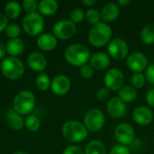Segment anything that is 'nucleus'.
Here are the masks:
<instances>
[{"label": "nucleus", "instance_id": "nucleus-1", "mask_svg": "<svg viewBox=\"0 0 154 154\" xmlns=\"http://www.w3.org/2000/svg\"><path fill=\"white\" fill-rule=\"evenodd\" d=\"M64 57L70 65L81 67L88 63L90 59V53L85 45L81 43H75L66 48Z\"/></svg>", "mask_w": 154, "mask_h": 154}, {"label": "nucleus", "instance_id": "nucleus-2", "mask_svg": "<svg viewBox=\"0 0 154 154\" xmlns=\"http://www.w3.org/2000/svg\"><path fill=\"white\" fill-rule=\"evenodd\" d=\"M62 135L70 143H79L85 140L88 134L86 126L77 120H69L62 125Z\"/></svg>", "mask_w": 154, "mask_h": 154}, {"label": "nucleus", "instance_id": "nucleus-3", "mask_svg": "<svg viewBox=\"0 0 154 154\" xmlns=\"http://www.w3.org/2000/svg\"><path fill=\"white\" fill-rule=\"evenodd\" d=\"M113 31L106 23H98L92 26L88 32V41L95 47H102L109 43Z\"/></svg>", "mask_w": 154, "mask_h": 154}, {"label": "nucleus", "instance_id": "nucleus-4", "mask_svg": "<svg viewBox=\"0 0 154 154\" xmlns=\"http://www.w3.org/2000/svg\"><path fill=\"white\" fill-rule=\"evenodd\" d=\"M1 71L3 75L11 80L21 79L24 73L23 63L16 57H6L1 63Z\"/></svg>", "mask_w": 154, "mask_h": 154}, {"label": "nucleus", "instance_id": "nucleus-5", "mask_svg": "<svg viewBox=\"0 0 154 154\" xmlns=\"http://www.w3.org/2000/svg\"><path fill=\"white\" fill-rule=\"evenodd\" d=\"M35 106V97L29 90L20 91L14 98L13 109L19 115L30 114Z\"/></svg>", "mask_w": 154, "mask_h": 154}, {"label": "nucleus", "instance_id": "nucleus-6", "mask_svg": "<svg viewBox=\"0 0 154 154\" xmlns=\"http://www.w3.org/2000/svg\"><path fill=\"white\" fill-rule=\"evenodd\" d=\"M44 28V19L38 13L27 14L23 19V29L30 36L40 35Z\"/></svg>", "mask_w": 154, "mask_h": 154}, {"label": "nucleus", "instance_id": "nucleus-7", "mask_svg": "<svg viewBox=\"0 0 154 154\" xmlns=\"http://www.w3.org/2000/svg\"><path fill=\"white\" fill-rule=\"evenodd\" d=\"M104 113L98 108H92L88 110L84 116V125L90 132H97L101 130L105 125Z\"/></svg>", "mask_w": 154, "mask_h": 154}, {"label": "nucleus", "instance_id": "nucleus-8", "mask_svg": "<svg viewBox=\"0 0 154 154\" xmlns=\"http://www.w3.org/2000/svg\"><path fill=\"white\" fill-rule=\"evenodd\" d=\"M105 86L111 91L120 90L124 87L125 75L123 71L116 68H112L106 72L104 77Z\"/></svg>", "mask_w": 154, "mask_h": 154}, {"label": "nucleus", "instance_id": "nucleus-9", "mask_svg": "<svg viewBox=\"0 0 154 154\" xmlns=\"http://www.w3.org/2000/svg\"><path fill=\"white\" fill-rule=\"evenodd\" d=\"M115 136L118 143L122 145H129L134 142V128L128 123H120L115 128Z\"/></svg>", "mask_w": 154, "mask_h": 154}, {"label": "nucleus", "instance_id": "nucleus-10", "mask_svg": "<svg viewBox=\"0 0 154 154\" xmlns=\"http://www.w3.org/2000/svg\"><path fill=\"white\" fill-rule=\"evenodd\" d=\"M76 24L68 19L57 22L53 26V35L60 40H69L76 33Z\"/></svg>", "mask_w": 154, "mask_h": 154}, {"label": "nucleus", "instance_id": "nucleus-11", "mask_svg": "<svg viewBox=\"0 0 154 154\" xmlns=\"http://www.w3.org/2000/svg\"><path fill=\"white\" fill-rule=\"evenodd\" d=\"M107 51L109 55L113 59L122 60L127 57L129 47L125 40H123L120 37H116L113 40H111L108 43Z\"/></svg>", "mask_w": 154, "mask_h": 154}, {"label": "nucleus", "instance_id": "nucleus-12", "mask_svg": "<svg viewBox=\"0 0 154 154\" xmlns=\"http://www.w3.org/2000/svg\"><path fill=\"white\" fill-rule=\"evenodd\" d=\"M126 64L127 67L134 73H142L147 69L148 60L143 53L134 51L127 56Z\"/></svg>", "mask_w": 154, "mask_h": 154}, {"label": "nucleus", "instance_id": "nucleus-13", "mask_svg": "<svg viewBox=\"0 0 154 154\" xmlns=\"http://www.w3.org/2000/svg\"><path fill=\"white\" fill-rule=\"evenodd\" d=\"M133 119L140 125H148L153 120V112L147 106H137L133 111Z\"/></svg>", "mask_w": 154, "mask_h": 154}, {"label": "nucleus", "instance_id": "nucleus-14", "mask_svg": "<svg viewBox=\"0 0 154 154\" xmlns=\"http://www.w3.org/2000/svg\"><path fill=\"white\" fill-rule=\"evenodd\" d=\"M70 80L65 75H58L54 77L51 81V88L52 92L57 96H64L70 89Z\"/></svg>", "mask_w": 154, "mask_h": 154}, {"label": "nucleus", "instance_id": "nucleus-15", "mask_svg": "<svg viewBox=\"0 0 154 154\" xmlns=\"http://www.w3.org/2000/svg\"><path fill=\"white\" fill-rule=\"evenodd\" d=\"M106 109L108 114L115 118L123 117L127 111L126 105L124 101H122L119 97L111 98L106 105Z\"/></svg>", "mask_w": 154, "mask_h": 154}, {"label": "nucleus", "instance_id": "nucleus-16", "mask_svg": "<svg viewBox=\"0 0 154 154\" xmlns=\"http://www.w3.org/2000/svg\"><path fill=\"white\" fill-rule=\"evenodd\" d=\"M27 64L28 66L34 71L42 72L47 67V60L40 52H32L27 59Z\"/></svg>", "mask_w": 154, "mask_h": 154}, {"label": "nucleus", "instance_id": "nucleus-17", "mask_svg": "<svg viewBox=\"0 0 154 154\" xmlns=\"http://www.w3.org/2000/svg\"><path fill=\"white\" fill-rule=\"evenodd\" d=\"M57 38L51 33H42L37 38V46L44 51H51L54 50L57 47Z\"/></svg>", "mask_w": 154, "mask_h": 154}, {"label": "nucleus", "instance_id": "nucleus-18", "mask_svg": "<svg viewBox=\"0 0 154 154\" xmlns=\"http://www.w3.org/2000/svg\"><path fill=\"white\" fill-rule=\"evenodd\" d=\"M89 65L97 70H104L110 65V58L104 52H96L89 59Z\"/></svg>", "mask_w": 154, "mask_h": 154}, {"label": "nucleus", "instance_id": "nucleus-19", "mask_svg": "<svg viewBox=\"0 0 154 154\" xmlns=\"http://www.w3.org/2000/svg\"><path fill=\"white\" fill-rule=\"evenodd\" d=\"M120 14V9L118 5L115 3H108L102 8L100 12V16L103 21L106 23H110L115 21Z\"/></svg>", "mask_w": 154, "mask_h": 154}, {"label": "nucleus", "instance_id": "nucleus-20", "mask_svg": "<svg viewBox=\"0 0 154 154\" xmlns=\"http://www.w3.org/2000/svg\"><path fill=\"white\" fill-rule=\"evenodd\" d=\"M6 52L11 57H17L21 55L24 51V43L23 42L19 39H10L6 43Z\"/></svg>", "mask_w": 154, "mask_h": 154}, {"label": "nucleus", "instance_id": "nucleus-21", "mask_svg": "<svg viewBox=\"0 0 154 154\" xmlns=\"http://www.w3.org/2000/svg\"><path fill=\"white\" fill-rule=\"evenodd\" d=\"M59 5L55 0H42L38 5V10L40 14L49 16L54 14L58 10Z\"/></svg>", "mask_w": 154, "mask_h": 154}, {"label": "nucleus", "instance_id": "nucleus-22", "mask_svg": "<svg viewBox=\"0 0 154 154\" xmlns=\"http://www.w3.org/2000/svg\"><path fill=\"white\" fill-rule=\"evenodd\" d=\"M6 118L10 127L14 131H20L24 125V121L23 117L21 116V115L17 114L14 109L7 111Z\"/></svg>", "mask_w": 154, "mask_h": 154}, {"label": "nucleus", "instance_id": "nucleus-23", "mask_svg": "<svg viewBox=\"0 0 154 154\" xmlns=\"http://www.w3.org/2000/svg\"><path fill=\"white\" fill-rule=\"evenodd\" d=\"M118 97L126 103H131L134 101L137 97V91L133 86H124L118 93Z\"/></svg>", "mask_w": 154, "mask_h": 154}, {"label": "nucleus", "instance_id": "nucleus-24", "mask_svg": "<svg viewBox=\"0 0 154 154\" xmlns=\"http://www.w3.org/2000/svg\"><path fill=\"white\" fill-rule=\"evenodd\" d=\"M84 152L85 154H106V148L101 141L92 140L87 144Z\"/></svg>", "mask_w": 154, "mask_h": 154}, {"label": "nucleus", "instance_id": "nucleus-25", "mask_svg": "<svg viewBox=\"0 0 154 154\" xmlns=\"http://www.w3.org/2000/svg\"><path fill=\"white\" fill-rule=\"evenodd\" d=\"M22 11V7L20 4L16 1H11L8 2L5 6V14L7 18L10 19H15L17 18Z\"/></svg>", "mask_w": 154, "mask_h": 154}, {"label": "nucleus", "instance_id": "nucleus-26", "mask_svg": "<svg viewBox=\"0 0 154 154\" xmlns=\"http://www.w3.org/2000/svg\"><path fill=\"white\" fill-rule=\"evenodd\" d=\"M141 40L146 45L154 43V23L146 24L141 31Z\"/></svg>", "mask_w": 154, "mask_h": 154}, {"label": "nucleus", "instance_id": "nucleus-27", "mask_svg": "<svg viewBox=\"0 0 154 154\" xmlns=\"http://www.w3.org/2000/svg\"><path fill=\"white\" fill-rule=\"evenodd\" d=\"M24 125L28 131L36 132L39 130V128L41 126V121L36 116L30 115L26 117V119L24 121Z\"/></svg>", "mask_w": 154, "mask_h": 154}, {"label": "nucleus", "instance_id": "nucleus-28", "mask_svg": "<svg viewBox=\"0 0 154 154\" xmlns=\"http://www.w3.org/2000/svg\"><path fill=\"white\" fill-rule=\"evenodd\" d=\"M51 81L48 75L44 73H41L37 76L36 80H35V85L39 90H42V91L47 90L51 87Z\"/></svg>", "mask_w": 154, "mask_h": 154}, {"label": "nucleus", "instance_id": "nucleus-29", "mask_svg": "<svg viewBox=\"0 0 154 154\" xmlns=\"http://www.w3.org/2000/svg\"><path fill=\"white\" fill-rule=\"evenodd\" d=\"M85 17H86V20L88 21V23L92 25L98 23L99 20L101 18L100 13L97 9H94V8H89L85 14Z\"/></svg>", "mask_w": 154, "mask_h": 154}, {"label": "nucleus", "instance_id": "nucleus-30", "mask_svg": "<svg viewBox=\"0 0 154 154\" xmlns=\"http://www.w3.org/2000/svg\"><path fill=\"white\" fill-rule=\"evenodd\" d=\"M145 81L146 78L143 73H134L131 78V83L135 89L143 88L145 84Z\"/></svg>", "mask_w": 154, "mask_h": 154}, {"label": "nucleus", "instance_id": "nucleus-31", "mask_svg": "<svg viewBox=\"0 0 154 154\" xmlns=\"http://www.w3.org/2000/svg\"><path fill=\"white\" fill-rule=\"evenodd\" d=\"M5 33L10 39H16L21 33V28L16 23H9L5 29Z\"/></svg>", "mask_w": 154, "mask_h": 154}, {"label": "nucleus", "instance_id": "nucleus-32", "mask_svg": "<svg viewBox=\"0 0 154 154\" xmlns=\"http://www.w3.org/2000/svg\"><path fill=\"white\" fill-rule=\"evenodd\" d=\"M69 16H70V21L76 24V23H81L83 21V19L85 18V13L81 8L78 7V8H74L70 12Z\"/></svg>", "mask_w": 154, "mask_h": 154}, {"label": "nucleus", "instance_id": "nucleus-33", "mask_svg": "<svg viewBox=\"0 0 154 154\" xmlns=\"http://www.w3.org/2000/svg\"><path fill=\"white\" fill-rule=\"evenodd\" d=\"M38 5L36 0H24L23 2V7L27 14H32L36 13V9H38Z\"/></svg>", "mask_w": 154, "mask_h": 154}, {"label": "nucleus", "instance_id": "nucleus-34", "mask_svg": "<svg viewBox=\"0 0 154 154\" xmlns=\"http://www.w3.org/2000/svg\"><path fill=\"white\" fill-rule=\"evenodd\" d=\"M79 73H80V76L82 78H84L86 79H89L94 75V69L90 65L86 64V65H83V66L80 67Z\"/></svg>", "mask_w": 154, "mask_h": 154}, {"label": "nucleus", "instance_id": "nucleus-35", "mask_svg": "<svg viewBox=\"0 0 154 154\" xmlns=\"http://www.w3.org/2000/svg\"><path fill=\"white\" fill-rule=\"evenodd\" d=\"M109 154H131V151L125 145L117 144L112 147V149L109 152Z\"/></svg>", "mask_w": 154, "mask_h": 154}, {"label": "nucleus", "instance_id": "nucleus-36", "mask_svg": "<svg viewBox=\"0 0 154 154\" xmlns=\"http://www.w3.org/2000/svg\"><path fill=\"white\" fill-rule=\"evenodd\" d=\"M63 154H85V152L80 147L76 145H70L65 148Z\"/></svg>", "mask_w": 154, "mask_h": 154}, {"label": "nucleus", "instance_id": "nucleus-37", "mask_svg": "<svg viewBox=\"0 0 154 154\" xmlns=\"http://www.w3.org/2000/svg\"><path fill=\"white\" fill-rule=\"evenodd\" d=\"M109 96V89H107L106 88H101L98 89V91L97 92V98L99 101H105Z\"/></svg>", "mask_w": 154, "mask_h": 154}, {"label": "nucleus", "instance_id": "nucleus-38", "mask_svg": "<svg viewBox=\"0 0 154 154\" xmlns=\"http://www.w3.org/2000/svg\"><path fill=\"white\" fill-rule=\"evenodd\" d=\"M145 78L150 83L154 84V64L147 67L145 70Z\"/></svg>", "mask_w": 154, "mask_h": 154}, {"label": "nucleus", "instance_id": "nucleus-39", "mask_svg": "<svg viewBox=\"0 0 154 154\" xmlns=\"http://www.w3.org/2000/svg\"><path fill=\"white\" fill-rule=\"evenodd\" d=\"M145 100H146L147 104H148L150 106L154 107V88L150 89V90L146 93Z\"/></svg>", "mask_w": 154, "mask_h": 154}, {"label": "nucleus", "instance_id": "nucleus-40", "mask_svg": "<svg viewBox=\"0 0 154 154\" xmlns=\"http://www.w3.org/2000/svg\"><path fill=\"white\" fill-rule=\"evenodd\" d=\"M8 25V18L6 15L0 12V32L6 29Z\"/></svg>", "mask_w": 154, "mask_h": 154}, {"label": "nucleus", "instance_id": "nucleus-41", "mask_svg": "<svg viewBox=\"0 0 154 154\" xmlns=\"http://www.w3.org/2000/svg\"><path fill=\"white\" fill-rule=\"evenodd\" d=\"M6 55V48L5 46L0 42V60H4Z\"/></svg>", "mask_w": 154, "mask_h": 154}, {"label": "nucleus", "instance_id": "nucleus-42", "mask_svg": "<svg viewBox=\"0 0 154 154\" xmlns=\"http://www.w3.org/2000/svg\"><path fill=\"white\" fill-rule=\"evenodd\" d=\"M97 3V0H82V4H84L87 6H91Z\"/></svg>", "mask_w": 154, "mask_h": 154}, {"label": "nucleus", "instance_id": "nucleus-43", "mask_svg": "<svg viewBox=\"0 0 154 154\" xmlns=\"http://www.w3.org/2000/svg\"><path fill=\"white\" fill-rule=\"evenodd\" d=\"M117 3H118V5H120L126 6V5H128L131 3V1H130V0H118Z\"/></svg>", "mask_w": 154, "mask_h": 154}, {"label": "nucleus", "instance_id": "nucleus-44", "mask_svg": "<svg viewBox=\"0 0 154 154\" xmlns=\"http://www.w3.org/2000/svg\"><path fill=\"white\" fill-rule=\"evenodd\" d=\"M13 154H29L28 152H16Z\"/></svg>", "mask_w": 154, "mask_h": 154}]
</instances>
